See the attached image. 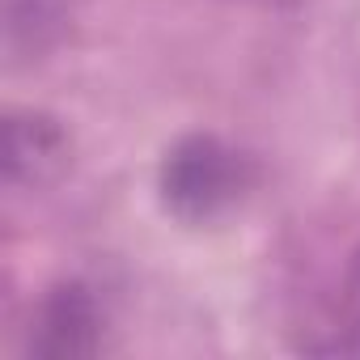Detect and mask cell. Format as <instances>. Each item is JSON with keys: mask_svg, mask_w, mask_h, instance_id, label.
I'll return each mask as SVG.
<instances>
[{"mask_svg": "<svg viewBox=\"0 0 360 360\" xmlns=\"http://www.w3.org/2000/svg\"><path fill=\"white\" fill-rule=\"evenodd\" d=\"M102 326L106 318L98 297L81 280H64L39 301L26 347L30 356H43V360H85L102 352Z\"/></svg>", "mask_w": 360, "mask_h": 360, "instance_id": "3", "label": "cell"}, {"mask_svg": "<svg viewBox=\"0 0 360 360\" xmlns=\"http://www.w3.org/2000/svg\"><path fill=\"white\" fill-rule=\"evenodd\" d=\"M255 183V165L246 153L225 144L221 136L195 131L183 136L161 161V204L187 225H208L225 217Z\"/></svg>", "mask_w": 360, "mask_h": 360, "instance_id": "1", "label": "cell"}, {"mask_svg": "<svg viewBox=\"0 0 360 360\" xmlns=\"http://www.w3.org/2000/svg\"><path fill=\"white\" fill-rule=\"evenodd\" d=\"M72 165L68 127L34 106H18L5 115V183L18 191H47Z\"/></svg>", "mask_w": 360, "mask_h": 360, "instance_id": "2", "label": "cell"}, {"mask_svg": "<svg viewBox=\"0 0 360 360\" xmlns=\"http://www.w3.org/2000/svg\"><path fill=\"white\" fill-rule=\"evenodd\" d=\"M72 13V0H0V47L9 68H26L43 60Z\"/></svg>", "mask_w": 360, "mask_h": 360, "instance_id": "4", "label": "cell"}, {"mask_svg": "<svg viewBox=\"0 0 360 360\" xmlns=\"http://www.w3.org/2000/svg\"><path fill=\"white\" fill-rule=\"evenodd\" d=\"M318 352L360 356V250L347 259V271L339 280V301H335V326Z\"/></svg>", "mask_w": 360, "mask_h": 360, "instance_id": "5", "label": "cell"}]
</instances>
